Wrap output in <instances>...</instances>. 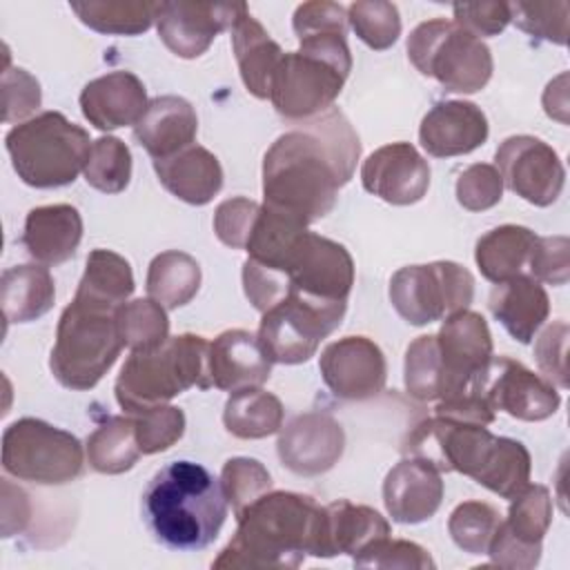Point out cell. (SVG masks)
<instances>
[{
  "label": "cell",
  "mask_w": 570,
  "mask_h": 570,
  "mask_svg": "<svg viewBox=\"0 0 570 570\" xmlns=\"http://www.w3.org/2000/svg\"><path fill=\"white\" fill-rule=\"evenodd\" d=\"M361 142L347 118L327 109L278 136L263 158L265 205L309 225L327 216L350 183Z\"/></svg>",
  "instance_id": "cell-1"
},
{
  "label": "cell",
  "mask_w": 570,
  "mask_h": 570,
  "mask_svg": "<svg viewBox=\"0 0 570 570\" xmlns=\"http://www.w3.org/2000/svg\"><path fill=\"white\" fill-rule=\"evenodd\" d=\"M236 519V534L212 568H298L307 554L330 559L327 508L309 494L265 492Z\"/></svg>",
  "instance_id": "cell-2"
},
{
  "label": "cell",
  "mask_w": 570,
  "mask_h": 570,
  "mask_svg": "<svg viewBox=\"0 0 570 570\" xmlns=\"http://www.w3.org/2000/svg\"><path fill=\"white\" fill-rule=\"evenodd\" d=\"M405 456L421 459L439 472H459L510 499L530 483V452L521 441L494 436L485 425L434 414L416 423L403 441Z\"/></svg>",
  "instance_id": "cell-3"
},
{
  "label": "cell",
  "mask_w": 570,
  "mask_h": 570,
  "mask_svg": "<svg viewBox=\"0 0 570 570\" xmlns=\"http://www.w3.org/2000/svg\"><path fill=\"white\" fill-rule=\"evenodd\" d=\"M142 521L165 548L196 552L216 541L227 519L220 481L200 463L171 461L142 492Z\"/></svg>",
  "instance_id": "cell-4"
},
{
  "label": "cell",
  "mask_w": 570,
  "mask_h": 570,
  "mask_svg": "<svg viewBox=\"0 0 570 570\" xmlns=\"http://www.w3.org/2000/svg\"><path fill=\"white\" fill-rule=\"evenodd\" d=\"M209 390V343L198 334L167 338L154 350H134L118 379L116 401L127 412L165 405L189 387Z\"/></svg>",
  "instance_id": "cell-5"
},
{
  "label": "cell",
  "mask_w": 570,
  "mask_h": 570,
  "mask_svg": "<svg viewBox=\"0 0 570 570\" xmlns=\"http://www.w3.org/2000/svg\"><path fill=\"white\" fill-rule=\"evenodd\" d=\"M94 140L60 111H42L4 136L18 178L36 189L65 187L85 169Z\"/></svg>",
  "instance_id": "cell-6"
},
{
  "label": "cell",
  "mask_w": 570,
  "mask_h": 570,
  "mask_svg": "<svg viewBox=\"0 0 570 570\" xmlns=\"http://www.w3.org/2000/svg\"><path fill=\"white\" fill-rule=\"evenodd\" d=\"M122 347L116 309L73 296L60 314L49 367L60 385L91 390L116 363Z\"/></svg>",
  "instance_id": "cell-7"
},
{
  "label": "cell",
  "mask_w": 570,
  "mask_h": 570,
  "mask_svg": "<svg viewBox=\"0 0 570 570\" xmlns=\"http://www.w3.org/2000/svg\"><path fill=\"white\" fill-rule=\"evenodd\" d=\"M407 58L423 76L436 78L445 91L454 94L481 91L494 67L490 47L445 18H434L412 29Z\"/></svg>",
  "instance_id": "cell-8"
},
{
  "label": "cell",
  "mask_w": 570,
  "mask_h": 570,
  "mask_svg": "<svg viewBox=\"0 0 570 570\" xmlns=\"http://www.w3.org/2000/svg\"><path fill=\"white\" fill-rule=\"evenodd\" d=\"M82 465L80 441L42 419H18L2 434V468L20 481L62 485L80 476Z\"/></svg>",
  "instance_id": "cell-9"
},
{
  "label": "cell",
  "mask_w": 570,
  "mask_h": 570,
  "mask_svg": "<svg viewBox=\"0 0 570 570\" xmlns=\"http://www.w3.org/2000/svg\"><path fill=\"white\" fill-rule=\"evenodd\" d=\"M261 265L276 272L287 296L294 294L316 303H347L354 285V261L350 252L341 243L309 229L298 234L276 261Z\"/></svg>",
  "instance_id": "cell-10"
},
{
  "label": "cell",
  "mask_w": 570,
  "mask_h": 570,
  "mask_svg": "<svg viewBox=\"0 0 570 570\" xmlns=\"http://www.w3.org/2000/svg\"><path fill=\"white\" fill-rule=\"evenodd\" d=\"M472 298L474 276L452 261L407 265L390 278V303L410 325H428L468 309Z\"/></svg>",
  "instance_id": "cell-11"
},
{
  "label": "cell",
  "mask_w": 570,
  "mask_h": 570,
  "mask_svg": "<svg viewBox=\"0 0 570 570\" xmlns=\"http://www.w3.org/2000/svg\"><path fill=\"white\" fill-rule=\"evenodd\" d=\"M345 309L347 303H316L292 294L263 312L258 338L272 363L298 365L309 361L321 341L341 325Z\"/></svg>",
  "instance_id": "cell-12"
},
{
  "label": "cell",
  "mask_w": 570,
  "mask_h": 570,
  "mask_svg": "<svg viewBox=\"0 0 570 570\" xmlns=\"http://www.w3.org/2000/svg\"><path fill=\"white\" fill-rule=\"evenodd\" d=\"M470 392L479 394L494 412L503 410L519 421H543L561 405L554 383L510 356L490 358L470 383Z\"/></svg>",
  "instance_id": "cell-13"
},
{
  "label": "cell",
  "mask_w": 570,
  "mask_h": 570,
  "mask_svg": "<svg viewBox=\"0 0 570 570\" xmlns=\"http://www.w3.org/2000/svg\"><path fill=\"white\" fill-rule=\"evenodd\" d=\"M494 160L508 189L530 205L548 207L563 191V163L559 154L541 138L528 134L510 136L499 145Z\"/></svg>",
  "instance_id": "cell-14"
},
{
  "label": "cell",
  "mask_w": 570,
  "mask_h": 570,
  "mask_svg": "<svg viewBox=\"0 0 570 570\" xmlns=\"http://www.w3.org/2000/svg\"><path fill=\"white\" fill-rule=\"evenodd\" d=\"M436 347L445 376V396H459L470 392L474 376L492 358V334L485 318L472 309H459L445 316Z\"/></svg>",
  "instance_id": "cell-15"
},
{
  "label": "cell",
  "mask_w": 570,
  "mask_h": 570,
  "mask_svg": "<svg viewBox=\"0 0 570 570\" xmlns=\"http://www.w3.org/2000/svg\"><path fill=\"white\" fill-rule=\"evenodd\" d=\"M321 376L334 396L363 401L385 387L387 363L381 347L367 336H345L321 352Z\"/></svg>",
  "instance_id": "cell-16"
},
{
  "label": "cell",
  "mask_w": 570,
  "mask_h": 570,
  "mask_svg": "<svg viewBox=\"0 0 570 570\" xmlns=\"http://www.w3.org/2000/svg\"><path fill=\"white\" fill-rule=\"evenodd\" d=\"M245 9V2H160L156 18L158 36L178 58H198L220 31L234 27Z\"/></svg>",
  "instance_id": "cell-17"
},
{
  "label": "cell",
  "mask_w": 570,
  "mask_h": 570,
  "mask_svg": "<svg viewBox=\"0 0 570 570\" xmlns=\"http://www.w3.org/2000/svg\"><path fill=\"white\" fill-rule=\"evenodd\" d=\"M345 448L341 423L323 412L294 416L278 436L276 452L281 463L301 476H316L332 470Z\"/></svg>",
  "instance_id": "cell-18"
},
{
  "label": "cell",
  "mask_w": 570,
  "mask_h": 570,
  "mask_svg": "<svg viewBox=\"0 0 570 570\" xmlns=\"http://www.w3.org/2000/svg\"><path fill=\"white\" fill-rule=\"evenodd\" d=\"M361 183L390 205H414L428 194L430 165L414 145L390 142L363 160Z\"/></svg>",
  "instance_id": "cell-19"
},
{
  "label": "cell",
  "mask_w": 570,
  "mask_h": 570,
  "mask_svg": "<svg viewBox=\"0 0 570 570\" xmlns=\"http://www.w3.org/2000/svg\"><path fill=\"white\" fill-rule=\"evenodd\" d=\"M488 118L474 102L441 100L421 120L419 142L434 158L474 151L488 140Z\"/></svg>",
  "instance_id": "cell-20"
},
{
  "label": "cell",
  "mask_w": 570,
  "mask_h": 570,
  "mask_svg": "<svg viewBox=\"0 0 570 570\" xmlns=\"http://www.w3.org/2000/svg\"><path fill=\"white\" fill-rule=\"evenodd\" d=\"M441 501V472L421 459H401L383 481V503L396 523H423L436 514Z\"/></svg>",
  "instance_id": "cell-21"
},
{
  "label": "cell",
  "mask_w": 570,
  "mask_h": 570,
  "mask_svg": "<svg viewBox=\"0 0 570 570\" xmlns=\"http://www.w3.org/2000/svg\"><path fill=\"white\" fill-rule=\"evenodd\" d=\"M82 116L100 131L136 125L147 109L142 80L125 69L89 80L80 91Z\"/></svg>",
  "instance_id": "cell-22"
},
{
  "label": "cell",
  "mask_w": 570,
  "mask_h": 570,
  "mask_svg": "<svg viewBox=\"0 0 570 570\" xmlns=\"http://www.w3.org/2000/svg\"><path fill=\"white\" fill-rule=\"evenodd\" d=\"M212 383L225 392L261 387L272 374V358L258 334L225 330L209 343Z\"/></svg>",
  "instance_id": "cell-23"
},
{
  "label": "cell",
  "mask_w": 570,
  "mask_h": 570,
  "mask_svg": "<svg viewBox=\"0 0 570 570\" xmlns=\"http://www.w3.org/2000/svg\"><path fill=\"white\" fill-rule=\"evenodd\" d=\"M196 134V109L180 96H158L149 100L145 114L134 125V138L154 160L171 158L191 147Z\"/></svg>",
  "instance_id": "cell-24"
},
{
  "label": "cell",
  "mask_w": 570,
  "mask_h": 570,
  "mask_svg": "<svg viewBox=\"0 0 570 570\" xmlns=\"http://www.w3.org/2000/svg\"><path fill=\"white\" fill-rule=\"evenodd\" d=\"M22 245L42 265L69 261L82 240V218L73 205L33 207L24 218Z\"/></svg>",
  "instance_id": "cell-25"
},
{
  "label": "cell",
  "mask_w": 570,
  "mask_h": 570,
  "mask_svg": "<svg viewBox=\"0 0 570 570\" xmlns=\"http://www.w3.org/2000/svg\"><path fill=\"white\" fill-rule=\"evenodd\" d=\"M488 305L492 316L519 343H530L550 314L548 292L539 281L525 274L497 283Z\"/></svg>",
  "instance_id": "cell-26"
},
{
  "label": "cell",
  "mask_w": 570,
  "mask_h": 570,
  "mask_svg": "<svg viewBox=\"0 0 570 570\" xmlns=\"http://www.w3.org/2000/svg\"><path fill=\"white\" fill-rule=\"evenodd\" d=\"M154 169L160 185L189 205H207L223 187L218 158L200 145H191L171 158L154 160Z\"/></svg>",
  "instance_id": "cell-27"
},
{
  "label": "cell",
  "mask_w": 570,
  "mask_h": 570,
  "mask_svg": "<svg viewBox=\"0 0 570 570\" xmlns=\"http://www.w3.org/2000/svg\"><path fill=\"white\" fill-rule=\"evenodd\" d=\"M232 47L247 91L256 98H269L272 76L283 58V49L269 38L249 9H245L232 27Z\"/></svg>",
  "instance_id": "cell-28"
},
{
  "label": "cell",
  "mask_w": 570,
  "mask_h": 570,
  "mask_svg": "<svg viewBox=\"0 0 570 570\" xmlns=\"http://www.w3.org/2000/svg\"><path fill=\"white\" fill-rule=\"evenodd\" d=\"M56 301V285L42 265H16L0 278V303L9 323H31L45 316Z\"/></svg>",
  "instance_id": "cell-29"
},
{
  "label": "cell",
  "mask_w": 570,
  "mask_h": 570,
  "mask_svg": "<svg viewBox=\"0 0 570 570\" xmlns=\"http://www.w3.org/2000/svg\"><path fill=\"white\" fill-rule=\"evenodd\" d=\"M537 234L523 225H499L476 240L474 261L490 283L510 281L528 267V256Z\"/></svg>",
  "instance_id": "cell-30"
},
{
  "label": "cell",
  "mask_w": 570,
  "mask_h": 570,
  "mask_svg": "<svg viewBox=\"0 0 570 570\" xmlns=\"http://www.w3.org/2000/svg\"><path fill=\"white\" fill-rule=\"evenodd\" d=\"M327 508V546L330 557L352 554L356 557L374 541L390 537V523L367 505H356L347 499H338Z\"/></svg>",
  "instance_id": "cell-31"
},
{
  "label": "cell",
  "mask_w": 570,
  "mask_h": 570,
  "mask_svg": "<svg viewBox=\"0 0 570 570\" xmlns=\"http://www.w3.org/2000/svg\"><path fill=\"white\" fill-rule=\"evenodd\" d=\"M283 414L285 410L278 396L263 387H245L229 394L223 423L238 439H265L283 428Z\"/></svg>",
  "instance_id": "cell-32"
},
{
  "label": "cell",
  "mask_w": 570,
  "mask_h": 570,
  "mask_svg": "<svg viewBox=\"0 0 570 570\" xmlns=\"http://www.w3.org/2000/svg\"><path fill=\"white\" fill-rule=\"evenodd\" d=\"M200 287V265L194 256L167 249L154 256L147 269V294L167 309L187 305Z\"/></svg>",
  "instance_id": "cell-33"
},
{
  "label": "cell",
  "mask_w": 570,
  "mask_h": 570,
  "mask_svg": "<svg viewBox=\"0 0 570 570\" xmlns=\"http://www.w3.org/2000/svg\"><path fill=\"white\" fill-rule=\"evenodd\" d=\"M131 265L111 249H94L87 258L85 274L78 283L76 296L118 309L134 294Z\"/></svg>",
  "instance_id": "cell-34"
},
{
  "label": "cell",
  "mask_w": 570,
  "mask_h": 570,
  "mask_svg": "<svg viewBox=\"0 0 570 570\" xmlns=\"http://www.w3.org/2000/svg\"><path fill=\"white\" fill-rule=\"evenodd\" d=\"M82 24L107 36H138L147 31L156 18L160 2L145 0H87L69 2Z\"/></svg>",
  "instance_id": "cell-35"
},
{
  "label": "cell",
  "mask_w": 570,
  "mask_h": 570,
  "mask_svg": "<svg viewBox=\"0 0 570 570\" xmlns=\"http://www.w3.org/2000/svg\"><path fill=\"white\" fill-rule=\"evenodd\" d=\"M140 454L129 414L105 419L87 439V461L100 474H122Z\"/></svg>",
  "instance_id": "cell-36"
},
{
  "label": "cell",
  "mask_w": 570,
  "mask_h": 570,
  "mask_svg": "<svg viewBox=\"0 0 570 570\" xmlns=\"http://www.w3.org/2000/svg\"><path fill=\"white\" fill-rule=\"evenodd\" d=\"M403 383L416 401H441L445 396V376L436 347V334L416 336L405 350Z\"/></svg>",
  "instance_id": "cell-37"
},
{
  "label": "cell",
  "mask_w": 570,
  "mask_h": 570,
  "mask_svg": "<svg viewBox=\"0 0 570 570\" xmlns=\"http://www.w3.org/2000/svg\"><path fill=\"white\" fill-rule=\"evenodd\" d=\"M120 338L134 350H154L169 338V318L165 307L154 298L127 301L116 309Z\"/></svg>",
  "instance_id": "cell-38"
},
{
  "label": "cell",
  "mask_w": 570,
  "mask_h": 570,
  "mask_svg": "<svg viewBox=\"0 0 570 570\" xmlns=\"http://www.w3.org/2000/svg\"><path fill=\"white\" fill-rule=\"evenodd\" d=\"M503 528L525 546H541L552 523V499L546 485H525L512 497Z\"/></svg>",
  "instance_id": "cell-39"
},
{
  "label": "cell",
  "mask_w": 570,
  "mask_h": 570,
  "mask_svg": "<svg viewBox=\"0 0 570 570\" xmlns=\"http://www.w3.org/2000/svg\"><path fill=\"white\" fill-rule=\"evenodd\" d=\"M87 185L102 194H118L131 178V151L116 136L94 140L87 165L82 169Z\"/></svg>",
  "instance_id": "cell-40"
},
{
  "label": "cell",
  "mask_w": 570,
  "mask_h": 570,
  "mask_svg": "<svg viewBox=\"0 0 570 570\" xmlns=\"http://www.w3.org/2000/svg\"><path fill=\"white\" fill-rule=\"evenodd\" d=\"M501 523V514L483 501H463L459 503L450 519L448 530L452 541L470 554H488L490 541Z\"/></svg>",
  "instance_id": "cell-41"
},
{
  "label": "cell",
  "mask_w": 570,
  "mask_h": 570,
  "mask_svg": "<svg viewBox=\"0 0 570 570\" xmlns=\"http://www.w3.org/2000/svg\"><path fill=\"white\" fill-rule=\"evenodd\" d=\"M347 22L354 33L374 51L390 49L401 36L396 4L385 0H358L347 7Z\"/></svg>",
  "instance_id": "cell-42"
},
{
  "label": "cell",
  "mask_w": 570,
  "mask_h": 570,
  "mask_svg": "<svg viewBox=\"0 0 570 570\" xmlns=\"http://www.w3.org/2000/svg\"><path fill=\"white\" fill-rule=\"evenodd\" d=\"M220 485L234 514L240 517L247 505L269 492L272 476L261 461L249 456H234L227 459L220 470Z\"/></svg>",
  "instance_id": "cell-43"
},
{
  "label": "cell",
  "mask_w": 570,
  "mask_h": 570,
  "mask_svg": "<svg viewBox=\"0 0 570 570\" xmlns=\"http://www.w3.org/2000/svg\"><path fill=\"white\" fill-rule=\"evenodd\" d=\"M568 2H510V22L532 38L566 45L568 42Z\"/></svg>",
  "instance_id": "cell-44"
},
{
  "label": "cell",
  "mask_w": 570,
  "mask_h": 570,
  "mask_svg": "<svg viewBox=\"0 0 570 570\" xmlns=\"http://www.w3.org/2000/svg\"><path fill=\"white\" fill-rule=\"evenodd\" d=\"M136 430V441L142 454H156L180 441L185 432V414L174 405H156L129 414Z\"/></svg>",
  "instance_id": "cell-45"
},
{
  "label": "cell",
  "mask_w": 570,
  "mask_h": 570,
  "mask_svg": "<svg viewBox=\"0 0 570 570\" xmlns=\"http://www.w3.org/2000/svg\"><path fill=\"white\" fill-rule=\"evenodd\" d=\"M356 568H414L425 570L434 568V559L425 548L405 539L383 537L367 546L363 552L354 557Z\"/></svg>",
  "instance_id": "cell-46"
},
{
  "label": "cell",
  "mask_w": 570,
  "mask_h": 570,
  "mask_svg": "<svg viewBox=\"0 0 570 570\" xmlns=\"http://www.w3.org/2000/svg\"><path fill=\"white\" fill-rule=\"evenodd\" d=\"M503 196V180L494 165L474 163L456 178V200L468 212H485Z\"/></svg>",
  "instance_id": "cell-47"
},
{
  "label": "cell",
  "mask_w": 570,
  "mask_h": 570,
  "mask_svg": "<svg viewBox=\"0 0 570 570\" xmlns=\"http://www.w3.org/2000/svg\"><path fill=\"white\" fill-rule=\"evenodd\" d=\"M528 269L534 281L566 285L570 278V240L568 236H537L528 256Z\"/></svg>",
  "instance_id": "cell-48"
},
{
  "label": "cell",
  "mask_w": 570,
  "mask_h": 570,
  "mask_svg": "<svg viewBox=\"0 0 570 570\" xmlns=\"http://www.w3.org/2000/svg\"><path fill=\"white\" fill-rule=\"evenodd\" d=\"M258 212L261 205L243 196L223 200L214 212V232L218 240L232 249H245Z\"/></svg>",
  "instance_id": "cell-49"
},
{
  "label": "cell",
  "mask_w": 570,
  "mask_h": 570,
  "mask_svg": "<svg viewBox=\"0 0 570 570\" xmlns=\"http://www.w3.org/2000/svg\"><path fill=\"white\" fill-rule=\"evenodd\" d=\"M40 82L24 69H4L2 73V120L16 122L40 107Z\"/></svg>",
  "instance_id": "cell-50"
},
{
  "label": "cell",
  "mask_w": 570,
  "mask_h": 570,
  "mask_svg": "<svg viewBox=\"0 0 570 570\" xmlns=\"http://www.w3.org/2000/svg\"><path fill=\"white\" fill-rule=\"evenodd\" d=\"M454 22L476 38L501 33L510 22V2H456Z\"/></svg>",
  "instance_id": "cell-51"
},
{
  "label": "cell",
  "mask_w": 570,
  "mask_h": 570,
  "mask_svg": "<svg viewBox=\"0 0 570 570\" xmlns=\"http://www.w3.org/2000/svg\"><path fill=\"white\" fill-rule=\"evenodd\" d=\"M566 345H568V325L566 321L550 323L534 345V356L550 383L559 387H568V370H566Z\"/></svg>",
  "instance_id": "cell-52"
},
{
  "label": "cell",
  "mask_w": 570,
  "mask_h": 570,
  "mask_svg": "<svg viewBox=\"0 0 570 570\" xmlns=\"http://www.w3.org/2000/svg\"><path fill=\"white\" fill-rule=\"evenodd\" d=\"M488 554L492 559L494 566H501V568H521V570H530L539 563L541 559V546H525L521 541H517L505 528L503 523H499L492 541H490V548H488Z\"/></svg>",
  "instance_id": "cell-53"
},
{
  "label": "cell",
  "mask_w": 570,
  "mask_h": 570,
  "mask_svg": "<svg viewBox=\"0 0 570 570\" xmlns=\"http://www.w3.org/2000/svg\"><path fill=\"white\" fill-rule=\"evenodd\" d=\"M29 499L20 488H13L9 479H2V537L22 532L29 521Z\"/></svg>",
  "instance_id": "cell-54"
},
{
  "label": "cell",
  "mask_w": 570,
  "mask_h": 570,
  "mask_svg": "<svg viewBox=\"0 0 570 570\" xmlns=\"http://www.w3.org/2000/svg\"><path fill=\"white\" fill-rule=\"evenodd\" d=\"M543 107H546V114H548L550 118H557V120L566 122V109H568V100H566V73H561L557 80H552V82L546 87Z\"/></svg>",
  "instance_id": "cell-55"
}]
</instances>
